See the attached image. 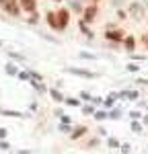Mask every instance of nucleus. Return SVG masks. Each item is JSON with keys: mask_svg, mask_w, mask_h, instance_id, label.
<instances>
[{"mask_svg": "<svg viewBox=\"0 0 148 154\" xmlns=\"http://www.w3.org/2000/svg\"><path fill=\"white\" fill-rule=\"evenodd\" d=\"M0 4H2V8L8 12V14H19V6H17V0H0Z\"/></svg>", "mask_w": 148, "mask_h": 154, "instance_id": "1", "label": "nucleus"}, {"mask_svg": "<svg viewBox=\"0 0 148 154\" xmlns=\"http://www.w3.org/2000/svg\"><path fill=\"white\" fill-rule=\"evenodd\" d=\"M95 19H97V6H88V8L85 11V17H82V21H85V23H93Z\"/></svg>", "mask_w": 148, "mask_h": 154, "instance_id": "2", "label": "nucleus"}, {"mask_svg": "<svg viewBox=\"0 0 148 154\" xmlns=\"http://www.w3.org/2000/svg\"><path fill=\"white\" fill-rule=\"evenodd\" d=\"M58 21H60V29H64V27L68 25V21H70V12L66 11V8H62V11L58 12Z\"/></svg>", "mask_w": 148, "mask_h": 154, "instance_id": "3", "label": "nucleus"}, {"mask_svg": "<svg viewBox=\"0 0 148 154\" xmlns=\"http://www.w3.org/2000/svg\"><path fill=\"white\" fill-rule=\"evenodd\" d=\"M21 8L27 12H33L35 11V0H21Z\"/></svg>", "mask_w": 148, "mask_h": 154, "instance_id": "4", "label": "nucleus"}, {"mask_svg": "<svg viewBox=\"0 0 148 154\" xmlns=\"http://www.w3.org/2000/svg\"><path fill=\"white\" fill-rule=\"evenodd\" d=\"M105 35H107V39H111V41H119V39H123V31H107Z\"/></svg>", "mask_w": 148, "mask_h": 154, "instance_id": "5", "label": "nucleus"}, {"mask_svg": "<svg viewBox=\"0 0 148 154\" xmlns=\"http://www.w3.org/2000/svg\"><path fill=\"white\" fill-rule=\"evenodd\" d=\"M48 23L54 27V29H60V21H58V14L54 12H48Z\"/></svg>", "mask_w": 148, "mask_h": 154, "instance_id": "6", "label": "nucleus"}, {"mask_svg": "<svg viewBox=\"0 0 148 154\" xmlns=\"http://www.w3.org/2000/svg\"><path fill=\"white\" fill-rule=\"evenodd\" d=\"M130 14H134V19H142V6L140 4H132L130 6Z\"/></svg>", "mask_w": 148, "mask_h": 154, "instance_id": "7", "label": "nucleus"}, {"mask_svg": "<svg viewBox=\"0 0 148 154\" xmlns=\"http://www.w3.org/2000/svg\"><path fill=\"white\" fill-rule=\"evenodd\" d=\"M68 72H72V74H80V76H86V78H93L95 74L88 70H78V68H68Z\"/></svg>", "mask_w": 148, "mask_h": 154, "instance_id": "8", "label": "nucleus"}, {"mask_svg": "<svg viewBox=\"0 0 148 154\" xmlns=\"http://www.w3.org/2000/svg\"><path fill=\"white\" fill-rule=\"evenodd\" d=\"M134 45H136L134 37H125V48H128V49H130V51H132V49H134Z\"/></svg>", "mask_w": 148, "mask_h": 154, "instance_id": "9", "label": "nucleus"}, {"mask_svg": "<svg viewBox=\"0 0 148 154\" xmlns=\"http://www.w3.org/2000/svg\"><path fill=\"white\" fill-rule=\"evenodd\" d=\"M49 95L54 97V99H56V101H66V99H64V97H62L60 93H58V91H56V88H51V91H49Z\"/></svg>", "mask_w": 148, "mask_h": 154, "instance_id": "10", "label": "nucleus"}, {"mask_svg": "<svg viewBox=\"0 0 148 154\" xmlns=\"http://www.w3.org/2000/svg\"><path fill=\"white\" fill-rule=\"evenodd\" d=\"M85 131H86V128H76L74 134H72V138H80V136H85Z\"/></svg>", "mask_w": 148, "mask_h": 154, "instance_id": "11", "label": "nucleus"}, {"mask_svg": "<svg viewBox=\"0 0 148 154\" xmlns=\"http://www.w3.org/2000/svg\"><path fill=\"white\" fill-rule=\"evenodd\" d=\"M64 103H68L70 107H80V101H76V99H66Z\"/></svg>", "mask_w": 148, "mask_h": 154, "instance_id": "12", "label": "nucleus"}, {"mask_svg": "<svg viewBox=\"0 0 148 154\" xmlns=\"http://www.w3.org/2000/svg\"><path fill=\"white\" fill-rule=\"evenodd\" d=\"M95 117L97 119H105V117H109V113H105V111H95Z\"/></svg>", "mask_w": 148, "mask_h": 154, "instance_id": "13", "label": "nucleus"}, {"mask_svg": "<svg viewBox=\"0 0 148 154\" xmlns=\"http://www.w3.org/2000/svg\"><path fill=\"white\" fill-rule=\"evenodd\" d=\"M6 74H17V66H12V64H8V66H6Z\"/></svg>", "mask_w": 148, "mask_h": 154, "instance_id": "14", "label": "nucleus"}, {"mask_svg": "<svg viewBox=\"0 0 148 154\" xmlns=\"http://www.w3.org/2000/svg\"><path fill=\"white\" fill-rule=\"evenodd\" d=\"M115 99H117V95H115V93H113V95H109V97H107V105H113V103H115Z\"/></svg>", "mask_w": 148, "mask_h": 154, "instance_id": "15", "label": "nucleus"}, {"mask_svg": "<svg viewBox=\"0 0 148 154\" xmlns=\"http://www.w3.org/2000/svg\"><path fill=\"white\" fill-rule=\"evenodd\" d=\"M109 146H111V148H115V146H119V142H117L115 138H111V140H109Z\"/></svg>", "mask_w": 148, "mask_h": 154, "instance_id": "16", "label": "nucleus"}, {"mask_svg": "<svg viewBox=\"0 0 148 154\" xmlns=\"http://www.w3.org/2000/svg\"><path fill=\"white\" fill-rule=\"evenodd\" d=\"M109 117H111V119H117V117H119V111H111Z\"/></svg>", "mask_w": 148, "mask_h": 154, "instance_id": "17", "label": "nucleus"}, {"mask_svg": "<svg viewBox=\"0 0 148 154\" xmlns=\"http://www.w3.org/2000/svg\"><path fill=\"white\" fill-rule=\"evenodd\" d=\"M128 70H130V72H138V66H136V64H130Z\"/></svg>", "mask_w": 148, "mask_h": 154, "instance_id": "18", "label": "nucleus"}, {"mask_svg": "<svg viewBox=\"0 0 148 154\" xmlns=\"http://www.w3.org/2000/svg\"><path fill=\"white\" fill-rule=\"evenodd\" d=\"M125 97H130V101H134V99H136V91H130Z\"/></svg>", "mask_w": 148, "mask_h": 154, "instance_id": "19", "label": "nucleus"}, {"mask_svg": "<svg viewBox=\"0 0 148 154\" xmlns=\"http://www.w3.org/2000/svg\"><path fill=\"white\" fill-rule=\"evenodd\" d=\"M122 152H123V154L130 152V146H128V144H123V146H122Z\"/></svg>", "mask_w": 148, "mask_h": 154, "instance_id": "20", "label": "nucleus"}, {"mask_svg": "<svg viewBox=\"0 0 148 154\" xmlns=\"http://www.w3.org/2000/svg\"><path fill=\"white\" fill-rule=\"evenodd\" d=\"M35 21H37V14H35V12H33V14L29 17V23H35Z\"/></svg>", "mask_w": 148, "mask_h": 154, "instance_id": "21", "label": "nucleus"}, {"mask_svg": "<svg viewBox=\"0 0 148 154\" xmlns=\"http://www.w3.org/2000/svg\"><path fill=\"white\" fill-rule=\"evenodd\" d=\"M4 136H6V130H2V128H0V138H4Z\"/></svg>", "mask_w": 148, "mask_h": 154, "instance_id": "22", "label": "nucleus"}, {"mask_svg": "<svg viewBox=\"0 0 148 154\" xmlns=\"http://www.w3.org/2000/svg\"><path fill=\"white\" fill-rule=\"evenodd\" d=\"M144 43H146V48H148V35H144Z\"/></svg>", "mask_w": 148, "mask_h": 154, "instance_id": "23", "label": "nucleus"}, {"mask_svg": "<svg viewBox=\"0 0 148 154\" xmlns=\"http://www.w3.org/2000/svg\"><path fill=\"white\" fill-rule=\"evenodd\" d=\"M54 2H60V0H54Z\"/></svg>", "mask_w": 148, "mask_h": 154, "instance_id": "24", "label": "nucleus"}, {"mask_svg": "<svg viewBox=\"0 0 148 154\" xmlns=\"http://www.w3.org/2000/svg\"><path fill=\"white\" fill-rule=\"evenodd\" d=\"M0 45H2V43H0Z\"/></svg>", "mask_w": 148, "mask_h": 154, "instance_id": "25", "label": "nucleus"}]
</instances>
